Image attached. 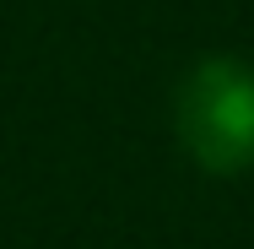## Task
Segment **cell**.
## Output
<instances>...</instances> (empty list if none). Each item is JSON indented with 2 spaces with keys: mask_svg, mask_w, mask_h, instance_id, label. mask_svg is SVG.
<instances>
[{
  "mask_svg": "<svg viewBox=\"0 0 254 249\" xmlns=\"http://www.w3.org/2000/svg\"><path fill=\"white\" fill-rule=\"evenodd\" d=\"M173 130L190 163L233 179L254 168V65L233 54H211L190 65L173 92Z\"/></svg>",
  "mask_w": 254,
  "mask_h": 249,
  "instance_id": "obj_1",
  "label": "cell"
}]
</instances>
